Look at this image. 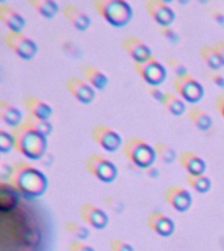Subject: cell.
Returning <instances> with one entry per match:
<instances>
[{"label":"cell","mask_w":224,"mask_h":251,"mask_svg":"<svg viewBox=\"0 0 224 251\" xmlns=\"http://www.w3.org/2000/svg\"><path fill=\"white\" fill-rule=\"evenodd\" d=\"M161 34H163L165 40L169 41L171 44H177V42L180 41V36H178V34L176 33V30L171 28V26L161 29Z\"/></svg>","instance_id":"cell-35"},{"label":"cell","mask_w":224,"mask_h":251,"mask_svg":"<svg viewBox=\"0 0 224 251\" xmlns=\"http://www.w3.org/2000/svg\"><path fill=\"white\" fill-rule=\"evenodd\" d=\"M105 204H106V207H108L110 211L114 212V213H121V212L124 209V202H121L120 199L106 198V199H105Z\"/></svg>","instance_id":"cell-33"},{"label":"cell","mask_w":224,"mask_h":251,"mask_svg":"<svg viewBox=\"0 0 224 251\" xmlns=\"http://www.w3.org/2000/svg\"><path fill=\"white\" fill-rule=\"evenodd\" d=\"M189 119L192 120L193 124L200 131H207L212 126V118L207 113L203 112L199 108H192L188 112Z\"/></svg>","instance_id":"cell-23"},{"label":"cell","mask_w":224,"mask_h":251,"mask_svg":"<svg viewBox=\"0 0 224 251\" xmlns=\"http://www.w3.org/2000/svg\"><path fill=\"white\" fill-rule=\"evenodd\" d=\"M134 68L149 87L157 88L167 79V69H165L164 64L153 58L147 62H143V63H135Z\"/></svg>","instance_id":"cell-7"},{"label":"cell","mask_w":224,"mask_h":251,"mask_svg":"<svg viewBox=\"0 0 224 251\" xmlns=\"http://www.w3.org/2000/svg\"><path fill=\"white\" fill-rule=\"evenodd\" d=\"M80 216L81 219L84 220L85 223L89 224L91 227L101 230L104 229L109 223V216L108 213L100 207H96L93 204H84L80 209Z\"/></svg>","instance_id":"cell-14"},{"label":"cell","mask_w":224,"mask_h":251,"mask_svg":"<svg viewBox=\"0 0 224 251\" xmlns=\"http://www.w3.org/2000/svg\"><path fill=\"white\" fill-rule=\"evenodd\" d=\"M167 63H168V67L171 68V71L176 75V77H185V76L189 75L186 66L181 60L177 59V58L169 56L168 59H167Z\"/></svg>","instance_id":"cell-31"},{"label":"cell","mask_w":224,"mask_h":251,"mask_svg":"<svg viewBox=\"0 0 224 251\" xmlns=\"http://www.w3.org/2000/svg\"><path fill=\"white\" fill-rule=\"evenodd\" d=\"M25 124H28L32 130H34L36 132L41 134L42 136H46V137L52 132V124L50 123L49 120L38 119V118H34V116L32 115L26 116Z\"/></svg>","instance_id":"cell-27"},{"label":"cell","mask_w":224,"mask_h":251,"mask_svg":"<svg viewBox=\"0 0 224 251\" xmlns=\"http://www.w3.org/2000/svg\"><path fill=\"white\" fill-rule=\"evenodd\" d=\"M180 163L190 176H202L206 170V162L194 152L185 151L178 157Z\"/></svg>","instance_id":"cell-19"},{"label":"cell","mask_w":224,"mask_h":251,"mask_svg":"<svg viewBox=\"0 0 224 251\" xmlns=\"http://www.w3.org/2000/svg\"><path fill=\"white\" fill-rule=\"evenodd\" d=\"M95 7L100 16L116 28L126 26L132 19L131 5L124 0H96Z\"/></svg>","instance_id":"cell-3"},{"label":"cell","mask_w":224,"mask_h":251,"mask_svg":"<svg viewBox=\"0 0 224 251\" xmlns=\"http://www.w3.org/2000/svg\"><path fill=\"white\" fill-rule=\"evenodd\" d=\"M29 3L45 19H52L59 11V5L54 0H30Z\"/></svg>","instance_id":"cell-24"},{"label":"cell","mask_w":224,"mask_h":251,"mask_svg":"<svg viewBox=\"0 0 224 251\" xmlns=\"http://www.w3.org/2000/svg\"><path fill=\"white\" fill-rule=\"evenodd\" d=\"M211 17L214 19V21H216V24L224 26V13L222 11H219V9H212Z\"/></svg>","instance_id":"cell-39"},{"label":"cell","mask_w":224,"mask_h":251,"mask_svg":"<svg viewBox=\"0 0 224 251\" xmlns=\"http://www.w3.org/2000/svg\"><path fill=\"white\" fill-rule=\"evenodd\" d=\"M146 9L152 17L156 24L163 28H168L176 19L174 11L163 0H148L146 3Z\"/></svg>","instance_id":"cell-10"},{"label":"cell","mask_w":224,"mask_h":251,"mask_svg":"<svg viewBox=\"0 0 224 251\" xmlns=\"http://www.w3.org/2000/svg\"><path fill=\"white\" fill-rule=\"evenodd\" d=\"M70 251H96L92 246L80 241H74L70 243Z\"/></svg>","instance_id":"cell-36"},{"label":"cell","mask_w":224,"mask_h":251,"mask_svg":"<svg viewBox=\"0 0 224 251\" xmlns=\"http://www.w3.org/2000/svg\"><path fill=\"white\" fill-rule=\"evenodd\" d=\"M199 54L202 56V59L204 60V63L207 64V67L211 68L212 71H218V69L223 67V63H222V60H220L214 46L204 45L203 47L200 48Z\"/></svg>","instance_id":"cell-26"},{"label":"cell","mask_w":224,"mask_h":251,"mask_svg":"<svg viewBox=\"0 0 224 251\" xmlns=\"http://www.w3.org/2000/svg\"><path fill=\"white\" fill-rule=\"evenodd\" d=\"M16 147V140L13 134H8L5 131H0V151L3 153L12 151L13 148Z\"/></svg>","instance_id":"cell-32"},{"label":"cell","mask_w":224,"mask_h":251,"mask_svg":"<svg viewBox=\"0 0 224 251\" xmlns=\"http://www.w3.org/2000/svg\"><path fill=\"white\" fill-rule=\"evenodd\" d=\"M16 140V149L19 153L29 160H41L48 149V137L42 136L29 127L28 124H20L12 131Z\"/></svg>","instance_id":"cell-2"},{"label":"cell","mask_w":224,"mask_h":251,"mask_svg":"<svg viewBox=\"0 0 224 251\" xmlns=\"http://www.w3.org/2000/svg\"><path fill=\"white\" fill-rule=\"evenodd\" d=\"M0 116L5 124H8L11 127L16 128L20 124H23V114L17 108L13 105L7 104L5 101H0Z\"/></svg>","instance_id":"cell-22"},{"label":"cell","mask_w":224,"mask_h":251,"mask_svg":"<svg viewBox=\"0 0 224 251\" xmlns=\"http://www.w3.org/2000/svg\"><path fill=\"white\" fill-rule=\"evenodd\" d=\"M66 88L70 92L74 98H76L81 104H91L95 97H96V92L92 85L85 81V80L80 79V77H71L67 80Z\"/></svg>","instance_id":"cell-11"},{"label":"cell","mask_w":224,"mask_h":251,"mask_svg":"<svg viewBox=\"0 0 224 251\" xmlns=\"http://www.w3.org/2000/svg\"><path fill=\"white\" fill-rule=\"evenodd\" d=\"M11 183L25 199H37L48 190V178L42 170L32 166L30 163L19 161L15 163V172Z\"/></svg>","instance_id":"cell-1"},{"label":"cell","mask_w":224,"mask_h":251,"mask_svg":"<svg viewBox=\"0 0 224 251\" xmlns=\"http://www.w3.org/2000/svg\"><path fill=\"white\" fill-rule=\"evenodd\" d=\"M173 87L178 96L189 104H197L202 100L204 89L199 81H197L190 75L185 77H176L173 81Z\"/></svg>","instance_id":"cell-6"},{"label":"cell","mask_w":224,"mask_h":251,"mask_svg":"<svg viewBox=\"0 0 224 251\" xmlns=\"http://www.w3.org/2000/svg\"><path fill=\"white\" fill-rule=\"evenodd\" d=\"M81 72H83L85 80H87L95 89L102 91V89L106 88V85H108L109 81L108 76L105 75L102 71H100L97 67H95L92 64H84V66L81 67Z\"/></svg>","instance_id":"cell-21"},{"label":"cell","mask_w":224,"mask_h":251,"mask_svg":"<svg viewBox=\"0 0 224 251\" xmlns=\"http://www.w3.org/2000/svg\"><path fill=\"white\" fill-rule=\"evenodd\" d=\"M153 148H155L156 156H159L161 161H164L165 163H172L177 159L176 151L171 145H168V144L157 141Z\"/></svg>","instance_id":"cell-29"},{"label":"cell","mask_w":224,"mask_h":251,"mask_svg":"<svg viewBox=\"0 0 224 251\" xmlns=\"http://www.w3.org/2000/svg\"><path fill=\"white\" fill-rule=\"evenodd\" d=\"M124 48L128 52V55L131 56L135 63H143V62L152 59L151 48L138 37H126L124 40Z\"/></svg>","instance_id":"cell-13"},{"label":"cell","mask_w":224,"mask_h":251,"mask_svg":"<svg viewBox=\"0 0 224 251\" xmlns=\"http://www.w3.org/2000/svg\"><path fill=\"white\" fill-rule=\"evenodd\" d=\"M214 47H215L216 52H218V55H219L220 60H222V63L224 66V42L223 41H218L215 45H214Z\"/></svg>","instance_id":"cell-40"},{"label":"cell","mask_w":224,"mask_h":251,"mask_svg":"<svg viewBox=\"0 0 224 251\" xmlns=\"http://www.w3.org/2000/svg\"><path fill=\"white\" fill-rule=\"evenodd\" d=\"M5 44L21 59L29 60L36 56L38 47L37 44L23 33H11L5 36Z\"/></svg>","instance_id":"cell-8"},{"label":"cell","mask_w":224,"mask_h":251,"mask_svg":"<svg viewBox=\"0 0 224 251\" xmlns=\"http://www.w3.org/2000/svg\"><path fill=\"white\" fill-rule=\"evenodd\" d=\"M63 13L71 25L79 32H85L91 26V19L87 13H84L80 8H77L76 5L67 4L64 7Z\"/></svg>","instance_id":"cell-20"},{"label":"cell","mask_w":224,"mask_h":251,"mask_svg":"<svg viewBox=\"0 0 224 251\" xmlns=\"http://www.w3.org/2000/svg\"><path fill=\"white\" fill-rule=\"evenodd\" d=\"M186 181L199 194H206L211 188V180L204 176V174H202V176H190V174H188Z\"/></svg>","instance_id":"cell-28"},{"label":"cell","mask_w":224,"mask_h":251,"mask_svg":"<svg viewBox=\"0 0 224 251\" xmlns=\"http://www.w3.org/2000/svg\"><path fill=\"white\" fill-rule=\"evenodd\" d=\"M112 251H134V247L127 242H124L121 239H113L110 242Z\"/></svg>","instance_id":"cell-34"},{"label":"cell","mask_w":224,"mask_h":251,"mask_svg":"<svg viewBox=\"0 0 224 251\" xmlns=\"http://www.w3.org/2000/svg\"><path fill=\"white\" fill-rule=\"evenodd\" d=\"M85 166L89 174H92L97 180L105 183H110L113 181H116L118 176V169L116 165L110 160L105 159L104 156L97 155V153L89 156Z\"/></svg>","instance_id":"cell-5"},{"label":"cell","mask_w":224,"mask_h":251,"mask_svg":"<svg viewBox=\"0 0 224 251\" xmlns=\"http://www.w3.org/2000/svg\"><path fill=\"white\" fill-rule=\"evenodd\" d=\"M20 192L12 183H0V211L3 215L15 211L20 203Z\"/></svg>","instance_id":"cell-15"},{"label":"cell","mask_w":224,"mask_h":251,"mask_svg":"<svg viewBox=\"0 0 224 251\" xmlns=\"http://www.w3.org/2000/svg\"><path fill=\"white\" fill-rule=\"evenodd\" d=\"M147 173H148V176L151 177V178H157L159 177V172H157L156 169L155 167H148L147 169Z\"/></svg>","instance_id":"cell-42"},{"label":"cell","mask_w":224,"mask_h":251,"mask_svg":"<svg viewBox=\"0 0 224 251\" xmlns=\"http://www.w3.org/2000/svg\"><path fill=\"white\" fill-rule=\"evenodd\" d=\"M0 20L11 33H21L25 28L24 16L7 4H0Z\"/></svg>","instance_id":"cell-17"},{"label":"cell","mask_w":224,"mask_h":251,"mask_svg":"<svg viewBox=\"0 0 224 251\" xmlns=\"http://www.w3.org/2000/svg\"><path fill=\"white\" fill-rule=\"evenodd\" d=\"M124 153L136 167L140 169L151 167L156 160L155 148L139 137L128 139L124 145Z\"/></svg>","instance_id":"cell-4"},{"label":"cell","mask_w":224,"mask_h":251,"mask_svg":"<svg viewBox=\"0 0 224 251\" xmlns=\"http://www.w3.org/2000/svg\"><path fill=\"white\" fill-rule=\"evenodd\" d=\"M149 94L155 98L156 101H159V102H161L163 104V101H164V97H165V93H163L159 88H156V87H151L149 88Z\"/></svg>","instance_id":"cell-38"},{"label":"cell","mask_w":224,"mask_h":251,"mask_svg":"<svg viewBox=\"0 0 224 251\" xmlns=\"http://www.w3.org/2000/svg\"><path fill=\"white\" fill-rule=\"evenodd\" d=\"M92 137L106 152H116L122 145V137L108 126L99 124L92 130Z\"/></svg>","instance_id":"cell-9"},{"label":"cell","mask_w":224,"mask_h":251,"mask_svg":"<svg viewBox=\"0 0 224 251\" xmlns=\"http://www.w3.org/2000/svg\"><path fill=\"white\" fill-rule=\"evenodd\" d=\"M23 101H24V105L28 110L29 115L44 120H49L52 116V109L48 102H45V101L40 100L32 94L24 96Z\"/></svg>","instance_id":"cell-18"},{"label":"cell","mask_w":224,"mask_h":251,"mask_svg":"<svg viewBox=\"0 0 224 251\" xmlns=\"http://www.w3.org/2000/svg\"><path fill=\"white\" fill-rule=\"evenodd\" d=\"M216 109H218V112L222 114V116L224 118V93L223 94H220L218 98H216Z\"/></svg>","instance_id":"cell-41"},{"label":"cell","mask_w":224,"mask_h":251,"mask_svg":"<svg viewBox=\"0 0 224 251\" xmlns=\"http://www.w3.org/2000/svg\"><path fill=\"white\" fill-rule=\"evenodd\" d=\"M210 79L218 88L224 89V76L220 75L219 72H211L210 73Z\"/></svg>","instance_id":"cell-37"},{"label":"cell","mask_w":224,"mask_h":251,"mask_svg":"<svg viewBox=\"0 0 224 251\" xmlns=\"http://www.w3.org/2000/svg\"><path fill=\"white\" fill-rule=\"evenodd\" d=\"M66 230L71 235H74L75 238L80 239V241L87 239L89 237L88 228L83 227V225L75 223V221H68V223H66Z\"/></svg>","instance_id":"cell-30"},{"label":"cell","mask_w":224,"mask_h":251,"mask_svg":"<svg viewBox=\"0 0 224 251\" xmlns=\"http://www.w3.org/2000/svg\"><path fill=\"white\" fill-rule=\"evenodd\" d=\"M148 227L151 228L156 234L161 237H169L174 231V223L169 216L164 215L159 211L151 212L147 217Z\"/></svg>","instance_id":"cell-16"},{"label":"cell","mask_w":224,"mask_h":251,"mask_svg":"<svg viewBox=\"0 0 224 251\" xmlns=\"http://www.w3.org/2000/svg\"><path fill=\"white\" fill-rule=\"evenodd\" d=\"M164 198L165 202L177 212H186L192 207V194L189 192V190L181 186H172L167 188L164 192Z\"/></svg>","instance_id":"cell-12"},{"label":"cell","mask_w":224,"mask_h":251,"mask_svg":"<svg viewBox=\"0 0 224 251\" xmlns=\"http://www.w3.org/2000/svg\"><path fill=\"white\" fill-rule=\"evenodd\" d=\"M163 105H164L165 109L174 116L182 115L185 113V110H186L185 101L182 100L180 96H176V94H173V93H165Z\"/></svg>","instance_id":"cell-25"}]
</instances>
